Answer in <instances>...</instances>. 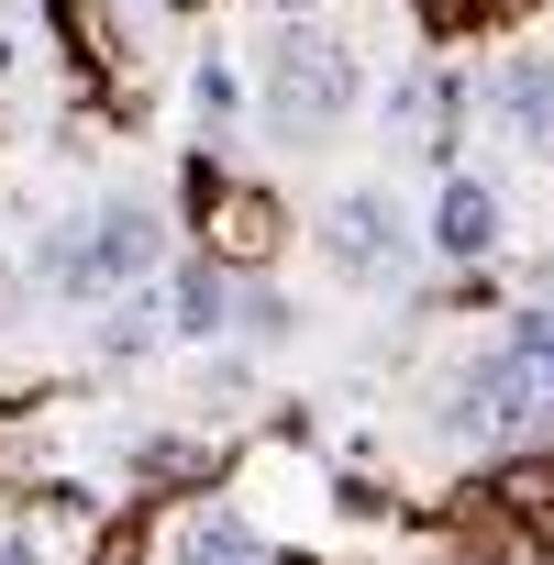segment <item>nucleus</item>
Returning <instances> with one entry per match:
<instances>
[{
	"instance_id": "f257e3e1",
	"label": "nucleus",
	"mask_w": 554,
	"mask_h": 565,
	"mask_svg": "<svg viewBox=\"0 0 554 565\" xmlns=\"http://www.w3.org/2000/svg\"><path fill=\"white\" fill-rule=\"evenodd\" d=\"M277 100H289V111H333V100H344V56H333V45H289Z\"/></svg>"
},
{
	"instance_id": "f03ea898",
	"label": "nucleus",
	"mask_w": 554,
	"mask_h": 565,
	"mask_svg": "<svg viewBox=\"0 0 554 565\" xmlns=\"http://www.w3.org/2000/svg\"><path fill=\"white\" fill-rule=\"evenodd\" d=\"M444 244H466V255L488 244V200H477V189H455V200H444Z\"/></svg>"
},
{
	"instance_id": "7ed1b4c3",
	"label": "nucleus",
	"mask_w": 554,
	"mask_h": 565,
	"mask_svg": "<svg viewBox=\"0 0 554 565\" xmlns=\"http://www.w3.org/2000/svg\"><path fill=\"white\" fill-rule=\"evenodd\" d=\"M521 377H543V388H554V322H532V333H521Z\"/></svg>"
}]
</instances>
